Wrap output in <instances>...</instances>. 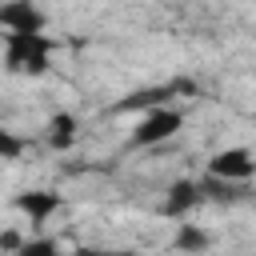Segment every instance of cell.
Returning <instances> with one entry per match:
<instances>
[{
  "label": "cell",
  "mask_w": 256,
  "mask_h": 256,
  "mask_svg": "<svg viewBox=\"0 0 256 256\" xmlns=\"http://www.w3.org/2000/svg\"><path fill=\"white\" fill-rule=\"evenodd\" d=\"M48 52L52 40L44 32H8V68L12 72H48Z\"/></svg>",
  "instance_id": "1"
},
{
  "label": "cell",
  "mask_w": 256,
  "mask_h": 256,
  "mask_svg": "<svg viewBox=\"0 0 256 256\" xmlns=\"http://www.w3.org/2000/svg\"><path fill=\"white\" fill-rule=\"evenodd\" d=\"M256 172V156L248 152V148H224V152H216L212 156V164H208V176H216V180H248Z\"/></svg>",
  "instance_id": "2"
},
{
  "label": "cell",
  "mask_w": 256,
  "mask_h": 256,
  "mask_svg": "<svg viewBox=\"0 0 256 256\" xmlns=\"http://www.w3.org/2000/svg\"><path fill=\"white\" fill-rule=\"evenodd\" d=\"M180 112L172 108H152L140 124H136V144H160V140H172L180 132Z\"/></svg>",
  "instance_id": "3"
},
{
  "label": "cell",
  "mask_w": 256,
  "mask_h": 256,
  "mask_svg": "<svg viewBox=\"0 0 256 256\" xmlns=\"http://www.w3.org/2000/svg\"><path fill=\"white\" fill-rule=\"evenodd\" d=\"M0 24L8 32H44V12L32 0H8L0 8Z\"/></svg>",
  "instance_id": "4"
},
{
  "label": "cell",
  "mask_w": 256,
  "mask_h": 256,
  "mask_svg": "<svg viewBox=\"0 0 256 256\" xmlns=\"http://www.w3.org/2000/svg\"><path fill=\"white\" fill-rule=\"evenodd\" d=\"M200 184H192V180H176L172 188H168V196H164V212L168 216H188L196 204H200Z\"/></svg>",
  "instance_id": "5"
},
{
  "label": "cell",
  "mask_w": 256,
  "mask_h": 256,
  "mask_svg": "<svg viewBox=\"0 0 256 256\" xmlns=\"http://www.w3.org/2000/svg\"><path fill=\"white\" fill-rule=\"evenodd\" d=\"M16 208H20L24 216H32V224H40V220H48V216L60 208V196H56V192H20V196H16Z\"/></svg>",
  "instance_id": "6"
},
{
  "label": "cell",
  "mask_w": 256,
  "mask_h": 256,
  "mask_svg": "<svg viewBox=\"0 0 256 256\" xmlns=\"http://www.w3.org/2000/svg\"><path fill=\"white\" fill-rule=\"evenodd\" d=\"M48 128H52V148H68V144H72V132H76V116L56 112Z\"/></svg>",
  "instance_id": "7"
},
{
  "label": "cell",
  "mask_w": 256,
  "mask_h": 256,
  "mask_svg": "<svg viewBox=\"0 0 256 256\" xmlns=\"http://www.w3.org/2000/svg\"><path fill=\"white\" fill-rule=\"evenodd\" d=\"M176 248H184V252H200V248H208V236H204L200 228H192V224H180V232H176Z\"/></svg>",
  "instance_id": "8"
},
{
  "label": "cell",
  "mask_w": 256,
  "mask_h": 256,
  "mask_svg": "<svg viewBox=\"0 0 256 256\" xmlns=\"http://www.w3.org/2000/svg\"><path fill=\"white\" fill-rule=\"evenodd\" d=\"M168 96H172V88H152V92H136V96H128L120 108H140V104H156V108H160Z\"/></svg>",
  "instance_id": "9"
},
{
  "label": "cell",
  "mask_w": 256,
  "mask_h": 256,
  "mask_svg": "<svg viewBox=\"0 0 256 256\" xmlns=\"http://www.w3.org/2000/svg\"><path fill=\"white\" fill-rule=\"evenodd\" d=\"M20 152H24V140L12 136L8 128H0V160H16Z\"/></svg>",
  "instance_id": "10"
},
{
  "label": "cell",
  "mask_w": 256,
  "mask_h": 256,
  "mask_svg": "<svg viewBox=\"0 0 256 256\" xmlns=\"http://www.w3.org/2000/svg\"><path fill=\"white\" fill-rule=\"evenodd\" d=\"M16 256H60V252H56L52 240H28V244H20Z\"/></svg>",
  "instance_id": "11"
},
{
  "label": "cell",
  "mask_w": 256,
  "mask_h": 256,
  "mask_svg": "<svg viewBox=\"0 0 256 256\" xmlns=\"http://www.w3.org/2000/svg\"><path fill=\"white\" fill-rule=\"evenodd\" d=\"M0 248H8V252H20V236H16V232H0Z\"/></svg>",
  "instance_id": "12"
},
{
  "label": "cell",
  "mask_w": 256,
  "mask_h": 256,
  "mask_svg": "<svg viewBox=\"0 0 256 256\" xmlns=\"http://www.w3.org/2000/svg\"><path fill=\"white\" fill-rule=\"evenodd\" d=\"M76 256H124V252H96V248H80Z\"/></svg>",
  "instance_id": "13"
}]
</instances>
